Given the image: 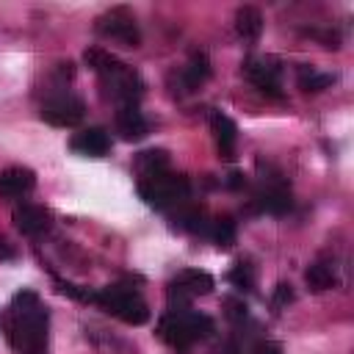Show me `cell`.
<instances>
[{
    "label": "cell",
    "mask_w": 354,
    "mask_h": 354,
    "mask_svg": "<svg viewBox=\"0 0 354 354\" xmlns=\"http://www.w3.org/2000/svg\"><path fill=\"white\" fill-rule=\"evenodd\" d=\"M47 326H50V315L47 307L39 301V296L33 290L14 293L3 315V329L11 348L19 354H44Z\"/></svg>",
    "instance_id": "6da1fadb"
},
{
    "label": "cell",
    "mask_w": 354,
    "mask_h": 354,
    "mask_svg": "<svg viewBox=\"0 0 354 354\" xmlns=\"http://www.w3.org/2000/svg\"><path fill=\"white\" fill-rule=\"evenodd\" d=\"M213 332V321L205 313H194V310H169L160 321H158V335L160 340H166L174 348H188L191 343L207 337Z\"/></svg>",
    "instance_id": "7a4b0ae2"
},
{
    "label": "cell",
    "mask_w": 354,
    "mask_h": 354,
    "mask_svg": "<svg viewBox=\"0 0 354 354\" xmlns=\"http://www.w3.org/2000/svg\"><path fill=\"white\" fill-rule=\"evenodd\" d=\"M94 304H100L105 313H111L119 321L133 324V326H141L149 318V310H147L144 299L136 290L124 288V285H108V288L97 290L94 293Z\"/></svg>",
    "instance_id": "3957f363"
},
{
    "label": "cell",
    "mask_w": 354,
    "mask_h": 354,
    "mask_svg": "<svg viewBox=\"0 0 354 354\" xmlns=\"http://www.w3.org/2000/svg\"><path fill=\"white\" fill-rule=\"evenodd\" d=\"M191 191L188 185V177L185 174H169V171H160L155 177H147L138 183V196L152 205V207H166V205H174L180 199H185Z\"/></svg>",
    "instance_id": "277c9868"
},
{
    "label": "cell",
    "mask_w": 354,
    "mask_h": 354,
    "mask_svg": "<svg viewBox=\"0 0 354 354\" xmlns=\"http://www.w3.org/2000/svg\"><path fill=\"white\" fill-rule=\"evenodd\" d=\"M213 277L199 268H185L169 282V301L177 304V310H185L194 296H205L213 290Z\"/></svg>",
    "instance_id": "5b68a950"
},
{
    "label": "cell",
    "mask_w": 354,
    "mask_h": 354,
    "mask_svg": "<svg viewBox=\"0 0 354 354\" xmlns=\"http://www.w3.org/2000/svg\"><path fill=\"white\" fill-rule=\"evenodd\" d=\"M97 30L108 39H116L122 41L124 47H138L141 44V33H138V25H136V17L130 14V8L124 6H116L111 11H105L100 19H97Z\"/></svg>",
    "instance_id": "8992f818"
},
{
    "label": "cell",
    "mask_w": 354,
    "mask_h": 354,
    "mask_svg": "<svg viewBox=\"0 0 354 354\" xmlns=\"http://www.w3.org/2000/svg\"><path fill=\"white\" fill-rule=\"evenodd\" d=\"M86 113V105L75 94H55L41 105V119L53 127H75Z\"/></svg>",
    "instance_id": "52a82bcc"
},
{
    "label": "cell",
    "mask_w": 354,
    "mask_h": 354,
    "mask_svg": "<svg viewBox=\"0 0 354 354\" xmlns=\"http://www.w3.org/2000/svg\"><path fill=\"white\" fill-rule=\"evenodd\" d=\"M243 75L268 97H282L279 91V61L271 55H249L243 61Z\"/></svg>",
    "instance_id": "ba28073f"
},
{
    "label": "cell",
    "mask_w": 354,
    "mask_h": 354,
    "mask_svg": "<svg viewBox=\"0 0 354 354\" xmlns=\"http://www.w3.org/2000/svg\"><path fill=\"white\" fill-rule=\"evenodd\" d=\"M102 83H105L108 94H111L113 100H119L122 105H136V100L144 94V83H141V77H138L127 64H124L119 72L102 77Z\"/></svg>",
    "instance_id": "9c48e42d"
},
{
    "label": "cell",
    "mask_w": 354,
    "mask_h": 354,
    "mask_svg": "<svg viewBox=\"0 0 354 354\" xmlns=\"http://www.w3.org/2000/svg\"><path fill=\"white\" fill-rule=\"evenodd\" d=\"M14 218V227L22 232V235H41L47 227H50V210L41 207V205H33V202H22L14 207L11 213Z\"/></svg>",
    "instance_id": "30bf717a"
},
{
    "label": "cell",
    "mask_w": 354,
    "mask_h": 354,
    "mask_svg": "<svg viewBox=\"0 0 354 354\" xmlns=\"http://www.w3.org/2000/svg\"><path fill=\"white\" fill-rule=\"evenodd\" d=\"M36 174L28 166H8L0 171V199H19L33 191Z\"/></svg>",
    "instance_id": "8fae6325"
},
{
    "label": "cell",
    "mask_w": 354,
    "mask_h": 354,
    "mask_svg": "<svg viewBox=\"0 0 354 354\" xmlns=\"http://www.w3.org/2000/svg\"><path fill=\"white\" fill-rule=\"evenodd\" d=\"M116 130L124 141H141L149 133V124L144 119V113L138 111V105H119L116 111Z\"/></svg>",
    "instance_id": "7c38bea8"
},
{
    "label": "cell",
    "mask_w": 354,
    "mask_h": 354,
    "mask_svg": "<svg viewBox=\"0 0 354 354\" xmlns=\"http://www.w3.org/2000/svg\"><path fill=\"white\" fill-rule=\"evenodd\" d=\"M72 149L86 158H102L111 149V136L102 127H86L72 138Z\"/></svg>",
    "instance_id": "4fadbf2b"
},
{
    "label": "cell",
    "mask_w": 354,
    "mask_h": 354,
    "mask_svg": "<svg viewBox=\"0 0 354 354\" xmlns=\"http://www.w3.org/2000/svg\"><path fill=\"white\" fill-rule=\"evenodd\" d=\"M210 130H213V138L218 144V152L232 160L235 158V138H238V130H235V122L230 116H224L221 111H216L210 116Z\"/></svg>",
    "instance_id": "5bb4252c"
},
{
    "label": "cell",
    "mask_w": 354,
    "mask_h": 354,
    "mask_svg": "<svg viewBox=\"0 0 354 354\" xmlns=\"http://www.w3.org/2000/svg\"><path fill=\"white\" fill-rule=\"evenodd\" d=\"M254 199H257V207H260L263 213L282 216V213L290 210V191H288L282 183H271V185H266Z\"/></svg>",
    "instance_id": "9a60e30c"
},
{
    "label": "cell",
    "mask_w": 354,
    "mask_h": 354,
    "mask_svg": "<svg viewBox=\"0 0 354 354\" xmlns=\"http://www.w3.org/2000/svg\"><path fill=\"white\" fill-rule=\"evenodd\" d=\"M207 77H210V58H207L205 53H194L191 61H188V66L180 72L183 88H185V91H194V88H199Z\"/></svg>",
    "instance_id": "2e32d148"
},
{
    "label": "cell",
    "mask_w": 354,
    "mask_h": 354,
    "mask_svg": "<svg viewBox=\"0 0 354 354\" xmlns=\"http://www.w3.org/2000/svg\"><path fill=\"white\" fill-rule=\"evenodd\" d=\"M263 30V14L254 6H241L235 11V33L241 39H257Z\"/></svg>",
    "instance_id": "e0dca14e"
},
{
    "label": "cell",
    "mask_w": 354,
    "mask_h": 354,
    "mask_svg": "<svg viewBox=\"0 0 354 354\" xmlns=\"http://www.w3.org/2000/svg\"><path fill=\"white\" fill-rule=\"evenodd\" d=\"M83 61H86L100 77H108V75H113V72H119V69L124 66L113 53H108V50H102V47H88V50L83 53Z\"/></svg>",
    "instance_id": "ac0fdd59"
},
{
    "label": "cell",
    "mask_w": 354,
    "mask_h": 354,
    "mask_svg": "<svg viewBox=\"0 0 354 354\" xmlns=\"http://www.w3.org/2000/svg\"><path fill=\"white\" fill-rule=\"evenodd\" d=\"M166 166H169V155H166L163 149H144V152H138V158H136V169H138L141 180L166 171Z\"/></svg>",
    "instance_id": "d6986e66"
},
{
    "label": "cell",
    "mask_w": 354,
    "mask_h": 354,
    "mask_svg": "<svg viewBox=\"0 0 354 354\" xmlns=\"http://www.w3.org/2000/svg\"><path fill=\"white\" fill-rule=\"evenodd\" d=\"M207 235H210L218 246H232V243H235V221H232L230 216H218V218L210 221Z\"/></svg>",
    "instance_id": "ffe728a7"
},
{
    "label": "cell",
    "mask_w": 354,
    "mask_h": 354,
    "mask_svg": "<svg viewBox=\"0 0 354 354\" xmlns=\"http://www.w3.org/2000/svg\"><path fill=\"white\" fill-rule=\"evenodd\" d=\"M304 282L310 285V290H326L335 285V274L326 263H313L307 271H304Z\"/></svg>",
    "instance_id": "44dd1931"
},
{
    "label": "cell",
    "mask_w": 354,
    "mask_h": 354,
    "mask_svg": "<svg viewBox=\"0 0 354 354\" xmlns=\"http://www.w3.org/2000/svg\"><path fill=\"white\" fill-rule=\"evenodd\" d=\"M332 83H335L332 75H321V72H315V69H301V72H299V88H301V91H321V88H326V86H332Z\"/></svg>",
    "instance_id": "7402d4cb"
},
{
    "label": "cell",
    "mask_w": 354,
    "mask_h": 354,
    "mask_svg": "<svg viewBox=\"0 0 354 354\" xmlns=\"http://www.w3.org/2000/svg\"><path fill=\"white\" fill-rule=\"evenodd\" d=\"M230 282L235 285V288H241V290H249L252 288V282H254V277H252V268H249V263H235V268L230 271Z\"/></svg>",
    "instance_id": "603a6c76"
},
{
    "label": "cell",
    "mask_w": 354,
    "mask_h": 354,
    "mask_svg": "<svg viewBox=\"0 0 354 354\" xmlns=\"http://www.w3.org/2000/svg\"><path fill=\"white\" fill-rule=\"evenodd\" d=\"M55 285H58L61 293H66V296H72V299H77V301H94V290H88V288L64 282V279H58V277H55Z\"/></svg>",
    "instance_id": "cb8c5ba5"
},
{
    "label": "cell",
    "mask_w": 354,
    "mask_h": 354,
    "mask_svg": "<svg viewBox=\"0 0 354 354\" xmlns=\"http://www.w3.org/2000/svg\"><path fill=\"white\" fill-rule=\"evenodd\" d=\"M293 301V285L290 282H279L274 288V307H285Z\"/></svg>",
    "instance_id": "d4e9b609"
},
{
    "label": "cell",
    "mask_w": 354,
    "mask_h": 354,
    "mask_svg": "<svg viewBox=\"0 0 354 354\" xmlns=\"http://www.w3.org/2000/svg\"><path fill=\"white\" fill-rule=\"evenodd\" d=\"M224 307H227V318H232V321H243V318H246V304H243V301L227 299Z\"/></svg>",
    "instance_id": "484cf974"
},
{
    "label": "cell",
    "mask_w": 354,
    "mask_h": 354,
    "mask_svg": "<svg viewBox=\"0 0 354 354\" xmlns=\"http://www.w3.org/2000/svg\"><path fill=\"white\" fill-rule=\"evenodd\" d=\"M254 354H282V346L274 340H260L254 343Z\"/></svg>",
    "instance_id": "4316f807"
},
{
    "label": "cell",
    "mask_w": 354,
    "mask_h": 354,
    "mask_svg": "<svg viewBox=\"0 0 354 354\" xmlns=\"http://www.w3.org/2000/svg\"><path fill=\"white\" fill-rule=\"evenodd\" d=\"M14 257H17V249L11 246V241H8V238H3V235H0V263H3V260H14Z\"/></svg>",
    "instance_id": "83f0119b"
},
{
    "label": "cell",
    "mask_w": 354,
    "mask_h": 354,
    "mask_svg": "<svg viewBox=\"0 0 354 354\" xmlns=\"http://www.w3.org/2000/svg\"><path fill=\"white\" fill-rule=\"evenodd\" d=\"M230 185H232V188H241V185H243V174H241V171H232V174H230Z\"/></svg>",
    "instance_id": "f1b7e54d"
}]
</instances>
